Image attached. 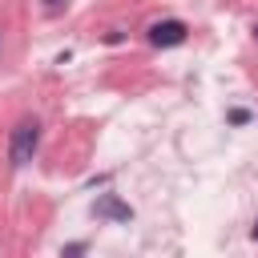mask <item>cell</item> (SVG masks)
<instances>
[{
	"label": "cell",
	"instance_id": "cell-1",
	"mask_svg": "<svg viewBox=\"0 0 258 258\" xmlns=\"http://www.w3.org/2000/svg\"><path fill=\"white\" fill-rule=\"evenodd\" d=\"M36 145H40V121L36 117H20L12 125V133H8V165L12 169L28 165L32 153H36Z\"/></svg>",
	"mask_w": 258,
	"mask_h": 258
},
{
	"label": "cell",
	"instance_id": "cell-2",
	"mask_svg": "<svg viewBox=\"0 0 258 258\" xmlns=\"http://www.w3.org/2000/svg\"><path fill=\"white\" fill-rule=\"evenodd\" d=\"M185 36H189L185 20H157V24H149V44L153 48H177V44H185Z\"/></svg>",
	"mask_w": 258,
	"mask_h": 258
},
{
	"label": "cell",
	"instance_id": "cell-3",
	"mask_svg": "<svg viewBox=\"0 0 258 258\" xmlns=\"http://www.w3.org/2000/svg\"><path fill=\"white\" fill-rule=\"evenodd\" d=\"M93 214L105 218V222H129V218H133V206L121 202L117 194H101V198L93 202Z\"/></svg>",
	"mask_w": 258,
	"mask_h": 258
},
{
	"label": "cell",
	"instance_id": "cell-4",
	"mask_svg": "<svg viewBox=\"0 0 258 258\" xmlns=\"http://www.w3.org/2000/svg\"><path fill=\"white\" fill-rule=\"evenodd\" d=\"M230 121H234V125H246L250 113H246V109H230Z\"/></svg>",
	"mask_w": 258,
	"mask_h": 258
},
{
	"label": "cell",
	"instance_id": "cell-5",
	"mask_svg": "<svg viewBox=\"0 0 258 258\" xmlns=\"http://www.w3.org/2000/svg\"><path fill=\"white\" fill-rule=\"evenodd\" d=\"M250 234H254V242H258V218H254V230H250Z\"/></svg>",
	"mask_w": 258,
	"mask_h": 258
},
{
	"label": "cell",
	"instance_id": "cell-6",
	"mask_svg": "<svg viewBox=\"0 0 258 258\" xmlns=\"http://www.w3.org/2000/svg\"><path fill=\"white\" fill-rule=\"evenodd\" d=\"M44 4H48V8H56V4H64V0H44Z\"/></svg>",
	"mask_w": 258,
	"mask_h": 258
},
{
	"label": "cell",
	"instance_id": "cell-7",
	"mask_svg": "<svg viewBox=\"0 0 258 258\" xmlns=\"http://www.w3.org/2000/svg\"><path fill=\"white\" fill-rule=\"evenodd\" d=\"M254 36H258V24H254Z\"/></svg>",
	"mask_w": 258,
	"mask_h": 258
}]
</instances>
